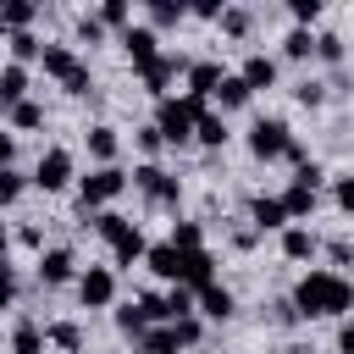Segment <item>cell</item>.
I'll use <instances>...</instances> for the list:
<instances>
[{
    "mask_svg": "<svg viewBox=\"0 0 354 354\" xmlns=\"http://www.w3.org/2000/svg\"><path fill=\"white\" fill-rule=\"evenodd\" d=\"M254 238H260L254 227H232V249H254Z\"/></svg>",
    "mask_w": 354,
    "mask_h": 354,
    "instance_id": "cell-53",
    "label": "cell"
},
{
    "mask_svg": "<svg viewBox=\"0 0 354 354\" xmlns=\"http://www.w3.org/2000/svg\"><path fill=\"white\" fill-rule=\"evenodd\" d=\"M332 199H337V210L354 216V177H337V183H332Z\"/></svg>",
    "mask_w": 354,
    "mask_h": 354,
    "instance_id": "cell-47",
    "label": "cell"
},
{
    "mask_svg": "<svg viewBox=\"0 0 354 354\" xmlns=\"http://www.w3.org/2000/svg\"><path fill=\"white\" fill-rule=\"evenodd\" d=\"M221 77H227V72H221L216 61H194V66H188V94H199V100H205V94H216V88H221Z\"/></svg>",
    "mask_w": 354,
    "mask_h": 354,
    "instance_id": "cell-18",
    "label": "cell"
},
{
    "mask_svg": "<svg viewBox=\"0 0 354 354\" xmlns=\"http://www.w3.org/2000/svg\"><path fill=\"white\" fill-rule=\"evenodd\" d=\"M77 39H83V44H100V39H105V22H100V11H94V17H77Z\"/></svg>",
    "mask_w": 354,
    "mask_h": 354,
    "instance_id": "cell-42",
    "label": "cell"
},
{
    "mask_svg": "<svg viewBox=\"0 0 354 354\" xmlns=\"http://www.w3.org/2000/svg\"><path fill=\"white\" fill-rule=\"evenodd\" d=\"M116 194H127V171H122V166H94L88 177H77L83 216H88V210H100V205H111Z\"/></svg>",
    "mask_w": 354,
    "mask_h": 354,
    "instance_id": "cell-4",
    "label": "cell"
},
{
    "mask_svg": "<svg viewBox=\"0 0 354 354\" xmlns=\"http://www.w3.org/2000/svg\"><path fill=\"white\" fill-rule=\"evenodd\" d=\"M177 72H183V61H177V55H160V61H149L138 77H144V88H149V94H160V88H166Z\"/></svg>",
    "mask_w": 354,
    "mask_h": 354,
    "instance_id": "cell-20",
    "label": "cell"
},
{
    "mask_svg": "<svg viewBox=\"0 0 354 354\" xmlns=\"http://www.w3.org/2000/svg\"><path fill=\"white\" fill-rule=\"evenodd\" d=\"M221 11H227V6H216V0H194V6H188V17H216V22H221Z\"/></svg>",
    "mask_w": 354,
    "mask_h": 354,
    "instance_id": "cell-51",
    "label": "cell"
},
{
    "mask_svg": "<svg viewBox=\"0 0 354 354\" xmlns=\"http://www.w3.org/2000/svg\"><path fill=\"white\" fill-rule=\"evenodd\" d=\"M138 354H177V332L171 326H149L138 337Z\"/></svg>",
    "mask_w": 354,
    "mask_h": 354,
    "instance_id": "cell-27",
    "label": "cell"
},
{
    "mask_svg": "<svg viewBox=\"0 0 354 354\" xmlns=\"http://www.w3.org/2000/svg\"><path fill=\"white\" fill-rule=\"evenodd\" d=\"M171 332H177V348H194V343H199V321H194V315L171 321Z\"/></svg>",
    "mask_w": 354,
    "mask_h": 354,
    "instance_id": "cell-44",
    "label": "cell"
},
{
    "mask_svg": "<svg viewBox=\"0 0 354 354\" xmlns=\"http://www.w3.org/2000/svg\"><path fill=\"white\" fill-rule=\"evenodd\" d=\"M321 177H326V171H321V166H315V160H304V166H299V177H293V183H304V188H321Z\"/></svg>",
    "mask_w": 354,
    "mask_h": 354,
    "instance_id": "cell-50",
    "label": "cell"
},
{
    "mask_svg": "<svg viewBox=\"0 0 354 354\" xmlns=\"http://www.w3.org/2000/svg\"><path fill=\"white\" fill-rule=\"evenodd\" d=\"M315 249H321V243H315L310 227H282V254H288V260H310Z\"/></svg>",
    "mask_w": 354,
    "mask_h": 354,
    "instance_id": "cell-21",
    "label": "cell"
},
{
    "mask_svg": "<svg viewBox=\"0 0 354 354\" xmlns=\"http://www.w3.org/2000/svg\"><path fill=\"white\" fill-rule=\"evenodd\" d=\"M144 254H149V243H144V232H138V227H127V232L111 243V260H116V266H138Z\"/></svg>",
    "mask_w": 354,
    "mask_h": 354,
    "instance_id": "cell-19",
    "label": "cell"
},
{
    "mask_svg": "<svg viewBox=\"0 0 354 354\" xmlns=\"http://www.w3.org/2000/svg\"><path fill=\"white\" fill-rule=\"evenodd\" d=\"M72 171H77V160H72V149H61V144H50V149L39 155V166H33V188H44V194H61V188L72 183Z\"/></svg>",
    "mask_w": 354,
    "mask_h": 354,
    "instance_id": "cell-6",
    "label": "cell"
},
{
    "mask_svg": "<svg viewBox=\"0 0 354 354\" xmlns=\"http://www.w3.org/2000/svg\"><path fill=\"white\" fill-rule=\"evenodd\" d=\"M6 39H11V28H6V22H0V44H6Z\"/></svg>",
    "mask_w": 354,
    "mask_h": 354,
    "instance_id": "cell-58",
    "label": "cell"
},
{
    "mask_svg": "<svg viewBox=\"0 0 354 354\" xmlns=\"http://www.w3.org/2000/svg\"><path fill=\"white\" fill-rule=\"evenodd\" d=\"M11 127H17V133H33V127H44V105H39V100H22V105L11 111Z\"/></svg>",
    "mask_w": 354,
    "mask_h": 354,
    "instance_id": "cell-33",
    "label": "cell"
},
{
    "mask_svg": "<svg viewBox=\"0 0 354 354\" xmlns=\"http://www.w3.org/2000/svg\"><path fill=\"white\" fill-rule=\"evenodd\" d=\"M138 149H144V155H160V149H166V138H160V127H155V122H149V127H138Z\"/></svg>",
    "mask_w": 354,
    "mask_h": 354,
    "instance_id": "cell-46",
    "label": "cell"
},
{
    "mask_svg": "<svg viewBox=\"0 0 354 354\" xmlns=\"http://www.w3.org/2000/svg\"><path fill=\"white\" fill-rule=\"evenodd\" d=\"M83 144H88V155H94L100 166H116V149H122V138H116V127H111V122H94V127L83 133Z\"/></svg>",
    "mask_w": 354,
    "mask_h": 354,
    "instance_id": "cell-13",
    "label": "cell"
},
{
    "mask_svg": "<svg viewBox=\"0 0 354 354\" xmlns=\"http://www.w3.org/2000/svg\"><path fill=\"white\" fill-rule=\"evenodd\" d=\"M144 266H149L160 282H183V249H177V243H149Z\"/></svg>",
    "mask_w": 354,
    "mask_h": 354,
    "instance_id": "cell-12",
    "label": "cell"
},
{
    "mask_svg": "<svg viewBox=\"0 0 354 354\" xmlns=\"http://www.w3.org/2000/svg\"><path fill=\"white\" fill-rule=\"evenodd\" d=\"M199 116H205V100H199V94H183V100H160L155 127H160V138H166L171 149H183V144H194Z\"/></svg>",
    "mask_w": 354,
    "mask_h": 354,
    "instance_id": "cell-2",
    "label": "cell"
},
{
    "mask_svg": "<svg viewBox=\"0 0 354 354\" xmlns=\"http://www.w3.org/2000/svg\"><path fill=\"white\" fill-rule=\"evenodd\" d=\"M44 332L33 326V321H17V332H11V354H44Z\"/></svg>",
    "mask_w": 354,
    "mask_h": 354,
    "instance_id": "cell-23",
    "label": "cell"
},
{
    "mask_svg": "<svg viewBox=\"0 0 354 354\" xmlns=\"http://www.w3.org/2000/svg\"><path fill=\"white\" fill-rule=\"evenodd\" d=\"M282 354H315V348H310V343H288Z\"/></svg>",
    "mask_w": 354,
    "mask_h": 354,
    "instance_id": "cell-56",
    "label": "cell"
},
{
    "mask_svg": "<svg viewBox=\"0 0 354 354\" xmlns=\"http://www.w3.org/2000/svg\"><path fill=\"white\" fill-rule=\"evenodd\" d=\"M72 277H77L72 249H44V254H39V282H44V288H61V282H72Z\"/></svg>",
    "mask_w": 354,
    "mask_h": 354,
    "instance_id": "cell-11",
    "label": "cell"
},
{
    "mask_svg": "<svg viewBox=\"0 0 354 354\" xmlns=\"http://www.w3.org/2000/svg\"><path fill=\"white\" fill-rule=\"evenodd\" d=\"M249 227H254V232H282V227H288V205H282V194H260V199H249Z\"/></svg>",
    "mask_w": 354,
    "mask_h": 354,
    "instance_id": "cell-10",
    "label": "cell"
},
{
    "mask_svg": "<svg viewBox=\"0 0 354 354\" xmlns=\"http://www.w3.org/2000/svg\"><path fill=\"white\" fill-rule=\"evenodd\" d=\"M293 321H299L293 299H277V304H271V326H293Z\"/></svg>",
    "mask_w": 354,
    "mask_h": 354,
    "instance_id": "cell-49",
    "label": "cell"
},
{
    "mask_svg": "<svg viewBox=\"0 0 354 354\" xmlns=\"http://www.w3.org/2000/svg\"><path fill=\"white\" fill-rule=\"evenodd\" d=\"M337 354H354V321L337 326Z\"/></svg>",
    "mask_w": 354,
    "mask_h": 354,
    "instance_id": "cell-54",
    "label": "cell"
},
{
    "mask_svg": "<svg viewBox=\"0 0 354 354\" xmlns=\"http://www.w3.org/2000/svg\"><path fill=\"white\" fill-rule=\"evenodd\" d=\"M138 310H144L149 321H171V315H166V293H138Z\"/></svg>",
    "mask_w": 354,
    "mask_h": 354,
    "instance_id": "cell-43",
    "label": "cell"
},
{
    "mask_svg": "<svg viewBox=\"0 0 354 354\" xmlns=\"http://www.w3.org/2000/svg\"><path fill=\"white\" fill-rule=\"evenodd\" d=\"M282 205H288V216H310V210H315V188H304V183H293V188L282 194Z\"/></svg>",
    "mask_w": 354,
    "mask_h": 354,
    "instance_id": "cell-36",
    "label": "cell"
},
{
    "mask_svg": "<svg viewBox=\"0 0 354 354\" xmlns=\"http://www.w3.org/2000/svg\"><path fill=\"white\" fill-rule=\"evenodd\" d=\"M116 326H122V332H127V337H144V332H149V315H144V310H138V299H133V304H122V310H116Z\"/></svg>",
    "mask_w": 354,
    "mask_h": 354,
    "instance_id": "cell-35",
    "label": "cell"
},
{
    "mask_svg": "<svg viewBox=\"0 0 354 354\" xmlns=\"http://www.w3.org/2000/svg\"><path fill=\"white\" fill-rule=\"evenodd\" d=\"M127 227H133V221H127V216H116V210H100V216H94V232H100L105 243H116Z\"/></svg>",
    "mask_w": 354,
    "mask_h": 354,
    "instance_id": "cell-37",
    "label": "cell"
},
{
    "mask_svg": "<svg viewBox=\"0 0 354 354\" xmlns=\"http://www.w3.org/2000/svg\"><path fill=\"white\" fill-rule=\"evenodd\" d=\"M183 17H188L183 0H149V28H171V22H183Z\"/></svg>",
    "mask_w": 354,
    "mask_h": 354,
    "instance_id": "cell-28",
    "label": "cell"
},
{
    "mask_svg": "<svg viewBox=\"0 0 354 354\" xmlns=\"http://www.w3.org/2000/svg\"><path fill=\"white\" fill-rule=\"evenodd\" d=\"M288 11H293V22L304 28V22H315V17H321V0H288Z\"/></svg>",
    "mask_w": 354,
    "mask_h": 354,
    "instance_id": "cell-45",
    "label": "cell"
},
{
    "mask_svg": "<svg viewBox=\"0 0 354 354\" xmlns=\"http://www.w3.org/2000/svg\"><path fill=\"white\" fill-rule=\"evenodd\" d=\"M216 260H210V249H194V254H183V288H194V293H205L210 282H216V271H210Z\"/></svg>",
    "mask_w": 354,
    "mask_h": 354,
    "instance_id": "cell-14",
    "label": "cell"
},
{
    "mask_svg": "<svg viewBox=\"0 0 354 354\" xmlns=\"http://www.w3.org/2000/svg\"><path fill=\"white\" fill-rule=\"evenodd\" d=\"M6 44H11L17 66H22V61H44V39H39V33H11Z\"/></svg>",
    "mask_w": 354,
    "mask_h": 354,
    "instance_id": "cell-29",
    "label": "cell"
},
{
    "mask_svg": "<svg viewBox=\"0 0 354 354\" xmlns=\"http://www.w3.org/2000/svg\"><path fill=\"white\" fill-rule=\"evenodd\" d=\"M166 243H177V249H183V254H194V249H205V232H199V221H177V227H171V238H166Z\"/></svg>",
    "mask_w": 354,
    "mask_h": 354,
    "instance_id": "cell-34",
    "label": "cell"
},
{
    "mask_svg": "<svg viewBox=\"0 0 354 354\" xmlns=\"http://www.w3.org/2000/svg\"><path fill=\"white\" fill-rule=\"evenodd\" d=\"M6 243H11V238H6V227H0V260H6Z\"/></svg>",
    "mask_w": 354,
    "mask_h": 354,
    "instance_id": "cell-57",
    "label": "cell"
},
{
    "mask_svg": "<svg viewBox=\"0 0 354 354\" xmlns=\"http://www.w3.org/2000/svg\"><path fill=\"white\" fill-rule=\"evenodd\" d=\"M11 299H17V271L0 260V310H11Z\"/></svg>",
    "mask_w": 354,
    "mask_h": 354,
    "instance_id": "cell-48",
    "label": "cell"
},
{
    "mask_svg": "<svg viewBox=\"0 0 354 354\" xmlns=\"http://www.w3.org/2000/svg\"><path fill=\"white\" fill-rule=\"evenodd\" d=\"M17 199H22V177L6 166V171H0V210H6V205H17Z\"/></svg>",
    "mask_w": 354,
    "mask_h": 354,
    "instance_id": "cell-41",
    "label": "cell"
},
{
    "mask_svg": "<svg viewBox=\"0 0 354 354\" xmlns=\"http://www.w3.org/2000/svg\"><path fill=\"white\" fill-rule=\"evenodd\" d=\"M100 22H105V28H133V22H127V0H105V6H100Z\"/></svg>",
    "mask_w": 354,
    "mask_h": 354,
    "instance_id": "cell-39",
    "label": "cell"
},
{
    "mask_svg": "<svg viewBox=\"0 0 354 354\" xmlns=\"http://www.w3.org/2000/svg\"><path fill=\"white\" fill-rule=\"evenodd\" d=\"M44 337H50L55 348H66V354H77V348H83V326H77V321H55Z\"/></svg>",
    "mask_w": 354,
    "mask_h": 354,
    "instance_id": "cell-32",
    "label": "cell"
},
{
    "mask_svg": "<svg viewBox=\"0 0 354 354\" xmlns=\"http://www.w3.org/2000/svg\"><path fill=\"white\" fill-rule=\"evenodd\" d=\"M238 77L249 83V94H254V88H271V83H277V61L254 50V55H243V72H238Z\"/></svg>",
    "mask_w": 354,
    "mask_h": 354,
    "instance_id": "cell-16",
    "label": "cell"
},
{
    "mask_svg": "<svg viewBox=\"0 0 354 354\" xmlns=\"http://www.w3.org/2000/svg\"><path fill=\"white\" fill-rule=\"evenodd\" d=\"M293 310L299 321H326V315H348L354 310V282L337 271H304L293 288Z\"/></svg>",
    "mask_w": 354,
    "mask_h": 354,
    "instance_id": "cell-1",
    "label": "cell"
},
{
    "mask_svg": "<svg viewBox=\"0 0 354 354\" xmlns=\"http://www.w3.org/2000/svg\"><path fill=\"white\" fill-rule=\"evenodd\" d=\"M249 28H254V11L249 6H227L221 11V33L227 39H249Z\"/></svg>",
    "mask_w": 354,
    "mask_h": 354,
    "instance_id": "cell-24",
    "label": "cell"
},
{
    "mask_svg": "<svg viewBox=\"0 0 354 354\" xmlns=\"http://www.w3.org/2000/svg\"><path fill=\"white\" fill-rule=\"evenodd\" d=\"M205 354H216V348H205Z\"/></svg>",
    "mask_w": 354,
    "mask_h": 354,
    "instance_id": "cell-59",
    "label": "cell"
},
{
    "mask_svg": "<svg viewBox=\"0 0 354 354\" xmlns=\"http://www.w3.org/2000/svg\"><path fill=\"white\" fill-rule=\"evenodd\" d=\"M326 254H332V260H337V266H348V260H354V243H343V238H337V243H332V249H326Z\"/></svg>",
    "mask_w": 354,
    "mask_h": 354,
    "instance_id": "cell-55",
    "label": "cell"
},
{
    "mask_svg": "<svg viewBox=\"0 0 354 354\" xmlns=\"http://www.w3.org/2000/svg\"><path fill=\"white\" fill-rule=\"evenodd\" d=\"M315 55H321L326 66H337V61H343V39H337V33H315Z\"/></svg>",
    "mask_w": 354,
    "mask_h": 354,
    "instance_id": "cell-38",
    "label": "cell"
},
{
    "mask_svg": "<svg viewBox=\"0 0 354 354\" xmlns=\"http://www.w3.org/2000/svg\"><path fill=\"white\" fill-rule=\"evenodd\" d=\"M17 160V133H0V171Z\"/></svg>",
    "mask_w": 354,
    "mask_h": 354,
    "instance_id": "cell-52",
    "label": "cell"
},
{
    "mask_svg": "<svg viewBox=\"0 0 354 354\" xmlns=\"http://www.w3.org/2000/svg\"><path fill=\"white\" fill-rule=\"evenodd\" d=\"M44 72H50V77H61V88H66V94H88V88H94L88 66H83L66 44H44Z\"/></svg>",
    "mask_w": 354,
    "mask_h": 354,
    "instance_id": "cell-5",
    "label": "cell"
},
{
    "mask_svg": "<svg viewBox=\"0 0 354 354\" xmlns=\"http://www.w3.org/2000/svg\"><path fill=\"white\" fill-rule=\"evenodd\" d=\"M22 100H28V66H17V61H11V66H0V105H6V111H17Z\"/></svg>",
    "mask_w": 354,
    "mask_h": 354,
    "instance_id": "cell-15",
    "label": "cell"
},
{
    "mask_svg": "<svg viewBox=\"0 0 354 354\" xmlns=\"http://www.w3.org/2000/svg\"><path fill=\"white\" fill-rule=\"evenodd\" d=\"M249 155H254V160H299V166H304V149L293 144L288 122H277V116H260V122L249 127Z\"/></svg>",
    "mask_w": 354,
    "mask_h": 354,
    "instance_id": "cell-3",
    "label": "cell"
},
{
    "mask_svg": "<svg viewBox=\"0 0 354 354\" xmlns=\"http://www.w3.org/2000/svg\"><path fill=\"white\" fill-rule=\"evenodd\" d=\"M216 100H221V111H238V105H249V83H243V77L232 72V77H221Z\"/></svg>",
    "mask_w": 354,
    "mask_h": 354,
    "instance_id": "cell-31",
    "label": "cell"
},
{
    "mask_svg": "<svg viewBox=\"0 0 354 354\" xmlns=\"http://www.w3.org/2000/svg\"><path fill=\"white\" fill-rule=\"evenodd\" d=\"M33 17H39V6H33V0H6V6H0V22H6L11 33H28V22H33Z\"/></svg>",
    "mask_w": 354,
    "mask_h": 354,
    "instance_id": "cell-22",
    "label": "cell"
},
{
    "mask_svg": "<svg viewBox=\"0 0 354 354\" xmlns=\"http://www.w3.org/2000/svg\"><path fill=\"white\" fill-rule=\"evenodd\" d=\"M122 50H127V61L144 72L149 61H160V33H155L149 22H133V28H122Z\"/></svg>",
    "mask_w": 354,
    "mask_h": 354,
    "instance_id": "cell-9",
    "label": "cell"
},
{
    "mask_svg": "<svg viewBox=\"0 0 354 354\" xmlns=\"http://www.w3.org/2000/svg\"><path fill=\"white\" fill-rule=\"evenodd\" d=\"M77 299H83V310H105V304H116V277H111V266H88V271H77Z\"/></svg>",
    "mask_w": 354,
    "mask_h": 354,
    "instance_id": "cell-8",
    "label": "cell"
},
{
    "mask_svg": "<svg viewBox=\"0 0 354 354\" xmlns=\"http://www.w3.org/2000/svg\"><path fill=\"white\" fill-rule=\"evenodd\" d=\"M282 55H288V61H310V55H315V33H310V28H293V33L282 39Z\"/></svg>",
    "mask_w": 354,
    "mask_h": 354,
    "instance_id": "cell-30",
    "label": "cell"
},
{
    "mask_svg": "<svg viewBox=\"0 0 354 354\" xmlns=\"http://www.w3.org/2000/svg\"><path fill=\"white\" fill-rule=\"evenodd\" d=\"M199 310H205L210 321H232V315H238V299H232L221 282H210V288L199 293Z\"/></svg>",
    "mask_w": 354,
    "mask_h": 354,
    "instance_id": "cell-17",
    "label": "cell"
},
{
    "mask_svg": "<svg viewBox=\"0 0 354 354\" xmlns=\"http://www.w3.org/2000/svg\"><path fill=\"white\" fill-rule=\"evenodd\" d=\"M293 100H299V105H326V83H315V77H304V83L293 88Z\"/></svg>",
    "mask_w": 354,
    "mask_h": 354,
    "instance_id": "cell-40",
    "label": "cell"
},
{
    "mask_svg": "<svg viewBox=\"0 0 354 354\" xmlns=\"http://www.w3.org/2000/svg\"><path fill=\"white\" fill-rule=\"evenodd\" d=\"M133 188H138V194H144V199H155V205H177V199H183V183H177V177H171V171H160V166H155V160H149V166H138V171H133Z\"/></svg>",
    "mask_w": 354,
    "mask_h": 354,
    "instance_id": "cell-7",
    "label": "cell"
},
{
    "mask_svg": "<svg viewBox=\"0 0 354 354\" xmlns=\"http://www.w3.org/2000/svg\"><path fill=\"white\" fill-rule=\"evenodd\" d=\"M194 304H199V293H194V288H183V282H171V288H166V315H171V321L194 315Z\"/></svg>",
    "mask_w": 354,
    "mask_h": 354,
    "instance_id": "cell-26",
    "label": "cell"
},
{
    "mask_svg": "<svg viewBox=\"0 0 354 354\" xmlns=\"http://www.w3.org/2000/svg\"><path fill=\"white\" fill-rule=\"evenodd\" d=\"M194 138H199L205 149H221V144H227V122H221L216 111H205V116H199V127H194Z\"/></svg>",
    "mask_w": 354,
    "mask_h": 354,
    "instance_id": "cell-25",
    "label": "cell"
}]
</instances>
